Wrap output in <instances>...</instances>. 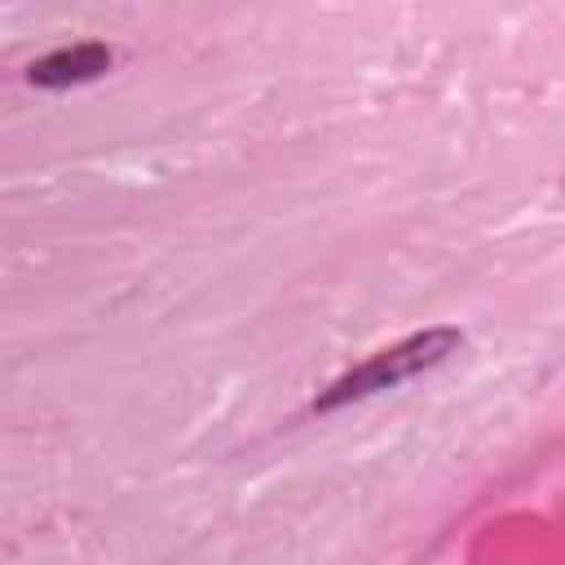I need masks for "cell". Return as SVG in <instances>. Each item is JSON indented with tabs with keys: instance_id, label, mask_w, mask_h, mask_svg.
Masks as SVG:
<instances>
[{
	"instance_id": "obj_1",
	"label": "cell",
	"mask_w": 565,
	"mask_h": 565,
	"mask_svg": "<svg viewBox=\"0 0 565 565\" xmlns=\"http://www.w3.org/2000/svg\"><path fill=\"white\" fill-rule=\"evenodd\" d=\"M459 344H463V335H459L455 327H428V331H415V335H406V340H397V344L371 353L362 366L344 371L335 384H327V388L313 397V406H318V411H335V406H344V402H358V397L397 388V384L424 375L428 366L446 362Z\"/></svg>"
},
{
	"instance_id": "obj_2",
	"label": "cell",
	"mask_w": 565,
	"mask_h": 565,
	"mask_svg": "<svg viewBox=\"0 0 565 565\" xmlns=\"http://www.w3.org/2000/svg\"><path fill=\"white\" fill-rule=\"evenodd\" d=\"M115 62V53L97 40H84V44H71V49H53L44 57H35L26 66V79L40 84V88H71V84H88L97 75H106Z\"/></svg>"
}]
</instances>
